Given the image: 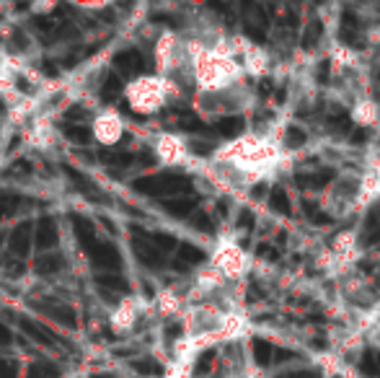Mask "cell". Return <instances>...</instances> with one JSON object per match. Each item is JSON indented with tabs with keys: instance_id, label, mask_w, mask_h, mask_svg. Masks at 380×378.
Segmentation results:
<instances>
[{
	"instance_id": "1",
	"label": "cell",
	"mask_w": 380,
	"mask_h": 378,
	"mask_svg": "<svg viewBox=\"0 0 380 378\" xmlns=\"http://www.w3.org/2000/svg\"><path fill=\"white\" fill-rule=\"evenodd\" d=\"M156 57V76L166 78L181 93L192 88V70H194V50L187 34L181 31H161L153 47Z\"/></svg>"
},
{
	"instance_id": "2",
	"label": "cell",
	"mask_w": 380,
	"mask_h": 378,
	"mask_svg": "<svg viewBox=\"0 0 380 378\" xmlns=\"http://www.w3.org/2000/svg\"><path fill=\"white\" fill-rule=\"evenodd\" d=\"M184 93L176 88L173 84H168L166 78L161 76H137L132 78L125 88V101L127 106L132 109L134 114H142V117H150V114H158L163 106H168L171 101L181 98Z\"/></svg>"
},
{
	"instance_id": "3",
	"label": "cell",
	"mask_w": 380,
	"mask_h": 378,
	"mask_svg": "<svg viewBox=\"0 0 380 378\" xmlns=\"http://www.w3.org/2000/svg\"><path fill=\"white\" fill-rule=\"evenodd\" d=\"M192 106L202 120H220V117H233V114H246L256 106V91L246 81V84L231 86L225 91L192 93Z\"/></svg>"
},
{
	"instance_id": "4",
	"label": "cell",
	"mask_w": 380,
	"mask_h": 378,
	"mask_svg": "<svg viewBox=\"0 0 380 378\" xmlns=\"http://www.w3.org/2000/svg\"><path fill=\"white\" fill-rule=\"evenodd\" d=\"M321 207L326 215L342 220L350 218L355 212H362V182H359V171L347 168L344 174L328 182L321 197Z\"/></svg>"
},
{
	"instance_id": "5",
	"label": "cell",
	"mask_w": 380,
	"mask_h": 378,
	"mask_svg": "<svg viewBox=\"0 0 380 378\" xmlns=\"http://www.w3.org/2000/svg\"><path fill=\"white\" fill-rule=\"evenodd\" d=\"M362 257V246H359V234L355 228H347L342 234L334 236V241L318 254V270L328 277H344L355 270V265Z\"/></svg>"
},
{
	"instance_id": "6",
	"label": "cell",
	"mask_w": 380,
	"mask_h": 378,
	"mask_svg": "<svg viewBox=\"0 0 380 378\" xmlns=\"http://www.w3.org/2000/svg\"><path fill=\"white\" fill-rule=\"evenodd\" d=\"M209 267H212V270H217V273L223 275L228 282H243V277L251 273L253 257L248 254L246 249H241V246L233 241V239L223 236V239L215 244V249H212Z\"/></svg>"
},
{
	"instance_id": "7",
	"label": "cell",
	"mask_w": 380,
	"mask_h": 378,
	"mask_svg": "<svg viewBox=\"0 0 380 378\" xmlns=\"http://www.w3.org/2000/svg\"><path fill=\"white\" fill-rule=\"evenodd\" d=\"M233 50H236V57H238L241 68H243V76L259 81V78L269 76L272 73V55L264 50L261 45H253L251 39L246 37H233Z\"/></svg>"
},
{
	"instance_id": "8",
	"label": "cell",
	"mask_w": 380,
	"mask_h": 378,
	"mask_svg": "<svg viewBox=\"0 0 380 378\" xmlns=\"http://www.w3.org/2000/svg\"><path fill=\"white\" fill-rule=\"evenodd\" d=\"M153 151H156V159L163 164V166H189L194 164L192 148L181 135L176 132H161V135L153 140Z\"/></svg>"
},
{
	"instance_id": "9",
	"label": "cell",
	"mask_w": 380,
	"mask_h": 378,
	"mask_svg": "<svg viewBox=\"0 0 380 378\" xmlns=\"http://www.w3.org/2000/svg\"><path fill=\"white\" fill-rule=\"evenodd\" d=\"M150 314H153L150 303L145 301V298L132 295V298H125V301L112 311L109 321H112V326L117 332H134V329L140 326L142 319L150 316Z\"/></svg>"
},
{
	"instance_id": "10",
	"label": "cell",
	"mask_w": 380,
	"mask_h": 378,
	"mask_svg": "<svg viewBox=\"0 0 380 378\" xmlns=\"http://www.w3.org/2000/svg\"><path fill=\"white\" fill-rule=\"evenodd\" d=\"M91 132L101 145H117L127 132V122L117 109H101L91 122Z\"/></svg>"
},
{
	"instance_id": "11",
	"label": "cell",
	"mask_w": 380,
	"mask_h": 378,
	"mask_svg": "<svg viewBox=\"0 0 380 378\" xmlns=\"http://www.w3.org/2000/svg\"><path fill=\"white\" fill-rule=\"evenodd\" d=\"M350 117L355 125H359V127H378L380 125V104L373 96L357 98V101L350 106Z\"/></svg>"
},
{
	"instance_id": "12",
	"label": "cell",
	"mask_w": 380,
	"mask_h": 378,
	"mask_svg": "<svg viewBox=\"0 0 380 378\" xmlns=\"http://www.w3.org/2000/svg\"><path fill=\"white\" fill-rule=\"evenodd\" d=\"M163 378H166V376H163Z\"/></svg>"
}]
</instances>
